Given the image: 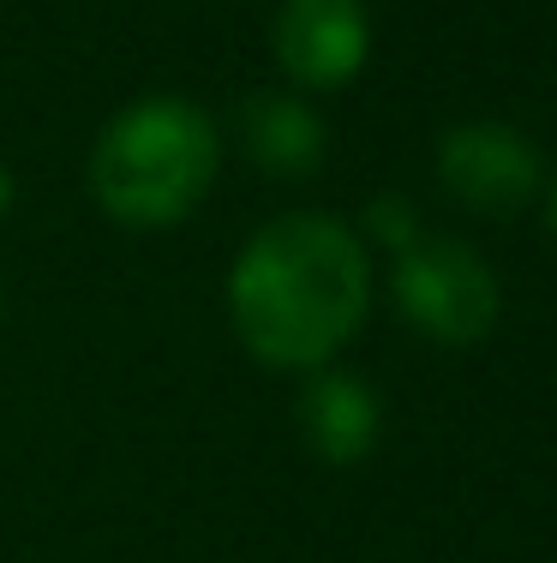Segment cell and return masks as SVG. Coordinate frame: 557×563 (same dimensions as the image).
Instances as JSON below:
<instances>
[{
  "label": "cell",
  "mask_w": 557,
  "mask_h": 563,
  "mask_svg": "<svg viewBox=\"0 0 557 563\" xmlns=\"http://www.w3.org/2000/svg\"><path fill=\"white\" fill-rule=\"evenodd\" d=\"M371 306L366 240L342 217L294 210L246 240L229 276V312L246 354L276 372H318L354 342Z\"/></svg>",
  "instance_id": "1"
},
{
  "label": "cell",
  "mask_w": 557,
  "mask_h": 563,
  "mask_svg": "<svg viewBox=\"0 0 557 563\" xmlns=\"http://www.w3.org/2000/svg\"><path fill=\"white\" fill-rule=\"evenodd\" d=\"M222 139L186 97H144L97 132L90 192L121 228H175L210 192Z\"/></svg>",
  "instance_id": "2"
},
{
  "label": "cell",
  "mask_w": 557,
  "mask_h": 563,
  "mask_svg": "<svg viewBox=\"0 0 557 563\" xmlns=\"http://www.w3.org/2000/svg\"><path fill=\"white\" fill-rule=\"evenodd\" d=\"M396 306L432 342L468 347L498 324V276L461 240L420 234L396 252Z\"/></svg>",
  "instance_id": "3"
},
{
  "label": "cell",
  "mask_w": 557,
  "mask_h": 563,
  "mask_svg": "<svg viewBox=\"0 0 557 563\" xmlns=\"http://www.w3.org/2000/svg\"><path fill=\"white\" fill-rule=\"evenodd\" d=\"M437 180L480 217H515L539 192V151L510 120H461L437 139Z\"/></svg>",
  "instance_id": "4"
},
{
  "label": "cell",
  "mask_w": 557,
  "mask_h": 563,
  "mask_svg": "<svg viewBox=\"0 0 557 563\" xmlns=\"http://www.w3.org/2000/svg\"><path fill=\"white\" fill-rule=\"evenodd\" d=\"M270 43L294 90H342L371 55L366 0H282Z\"/></svg>",
  "instance_id": "5"
},
{
  "label": "cell",
  "mask_w": 557,
  "mask_h": 563,
  "mask_svg": "<svg viewBox=\"0 0 557 563\" xmlns=\"http://www.w3.org/2000/svg\"><path fill=\"white\" fill-rule=\"evenodd\" d=\"M294 420H300V438L312 444V455H324L330 467H348V462H360V455H371L383 413H378V396L366 390V378L318 366V372H307V384H300Z\"/></svg>",
  "instance_id": "6"
},
{
  "label": "cell",
  "mask_w": 557,
  "mask_h": 563,
  "mask_svg": "<svg viewBox=\"0 0 557 563\" xmlns=\"http://www.w3.org/2000/svg\"><path fill=\"white\" fill-rule=\"evenodd\" d=\"M241 132H246L252 163L270 174H318V163H324V120L294 90L252 97L241 109Z\"/></svg>",
  "instance_id": "7"
},
{
  "label": "cell",
  "mask_w": 557,
  "mask_h": 563,
  "mask_svg": "<svg viewBox=\"0 0 557 563\" xmlns=\"http://www.w3.org/2000/svg\"><path fill=\"white\" fill-rule=\"evenodd\" d=\"M366 234H371V240H383L390 252H402L408 240H420L414 205H408V198H378V205L366 210Z\"/></svg>",
  "instance_id": "8"
},
{
  "label": "cell",
  "mask_w": 557,
  "mask_h": 563,
  "mask_svg": "<svg viewBox=\"0 0 557 563\" xmlns=\"http://www.w3.org/2000/svg\"><path fill=\"white\" fill-rule=\"evenodd\" d=\"M12 192H19V186H12V168L0 163V217H7V210H12Z\"/></svg>",
  "instance_id": "9"
},
{
  "label": "cell",
  "mask_w": 557,
  "mask_h": 563,
  "mask_svg": "<svg viewBox=\"0 0 557 563\" xmlns=\"http://www.w3.org/2000/svg\"><path fill=\"white\" fill-rule=\"evenodd\" d=\"M546 217H552V234H557V180H552V192H546Z\"/></svg>",
  "instance_id": "10"
}]
</instances>
